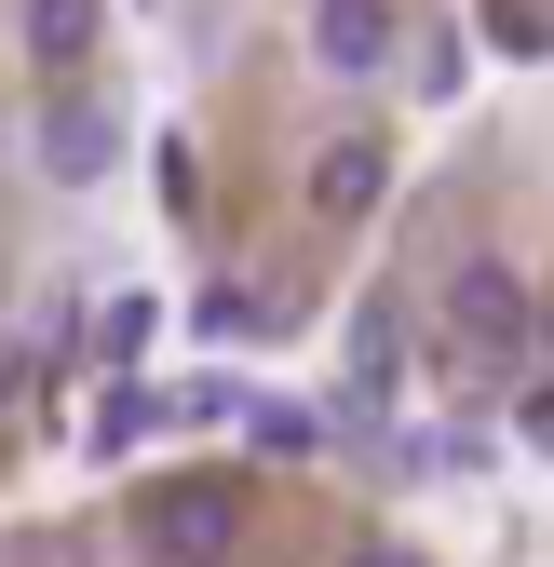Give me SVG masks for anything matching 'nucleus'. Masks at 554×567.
Returning a JSON list of instances; mask_svg holds the SVG:
<instances>
[{"label": "nucleus", "instance_id": "f257e3e1", "mask_svg": "<svg viewBox=\"0 0 554 567\" xmlns=\"http://www.w3.org/2000/svg\"><path fill=\"white\" fill-rule=\"evenodd\" d=\"M135 554L150 567H230L244 554V486L230 473H163V486H135Z\"/></svg>", "mask_w": 554, "mask_h": 567}, {"label": "nucleus", "instance_id": "f03ea898", "mask_svg": "<svg viewBox=\"0 0 554 567\" xmlns=\"http://www.w3.org/2000/svg\"><path fill=\"white\" fill-rule=\"evenodd\" d=\"M447 338L473 351V365H527V351H541V298H527L501 257H460L447 270Z\"/></svg>", "mask_w": 554, "mask_h": 567}, {"label": "nucleus", "instance_id": "7ed1b4c3", "mask_svg": "<svg viewBox=\"0 0 554 567\" xmlns=\"http://www.w3.org/2000/svg\"><path fill=\"white\" fill-rule=\"evenodd\" d=\"M392 54H406L392 0H311V68H325V82H379Z\"/></svg>", "mask_w": 554, "mask_h": 567}, {"label": "nucleus", "instance_id": "20e7f679", "mask_svg": "<svg viewBox=\"0 0 554 567\" xmlns=\"http://www.w3.org/2000/svg\"><path fill=\"white\" fill-rule=\"evenodd\" d=\"M379 189H392V150H379V135H338V150L311 163V217L352 230V217H379Z\"/></svg>", "mask_w": 554, "mask_h": 567}, {"label": "nucleus", "instance_id": "39448f33", "mask_svg": "<svg viewBox=\"0 0 554 567\" xmlns=\"http://www.w3.org/2000/svg\"><path fill=\"white\" fill-rule=\"evenodd\" d=\"M28 68H41V82H82V68H95V41H109V0H28Z\"/></svg>", "mask_w": 554, "mask_h": 567}, {"label": "nucleus", "instance_id": "423d86ee", "mask_svg": "<svg viewBox=\"0 0 554 567\" xmlns=\"http://www.w3.org/2000/svg\"><path fill=\"white\" fill-rule=\"evenodd\" d=\"M109 150H122V135H109V109H95V95H54V122H41V163L82 189V176H109Z\"/></svg>", "mask_w": 554, "mask_h": 567}, {"label": "nucleus", "instance_id": "0eeeda50", "mask_svg": "<svg viewBox=\"0 0 554 567\" xmlns=\"http://www.w3.org/2000/svg\"><path fill=\"white\" fill-rule=\"evenodd\" d=\"M352 379H366V392H392V311H366V324H352Z\"/></svg>", "mask_w": 554, "mask_h": 567}, {"label": "nucleus", "instance_id": "6e6552de", "mask_svg": "<svg viewBox=\"0 0 554 567\" xmlns=\"http://www.w3.org/2000/svg\"><path fill=\"white\" fill-rule=\"evenodd\" d=\"M338 567H420V554H406V540H366V554H338Z\"/></svg>", "mask_w": 554, "mask_h": 567}]
</instances>
